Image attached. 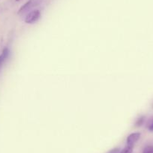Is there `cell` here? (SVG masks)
Masks as SVG:
<instances>
[{
	"label": "cell",
	"mask_w": 153,
	"mask_h": 153,
	"mask_svg": "<svg viewBox=\"0 0 153 153\" xmlns=\"http://www.w3.org/2000/svg\"><path fill=\"white\" fill-rule=\"evenodd\" d=\"M9 53H10L9 49H8V48H4L3 51H2V54L0 55V69H1V68L2 67V65H3L4 62H5L6 61L7 59L8 58Z\"/></svg>",
	"instance_id": "obj_4"
},
{
	"label": "cell",
	"mask_w": 153,
	"mask_h": 153,
	"mask_svg": "<svg viewBox=\"0 0 153 153\" xmlns=\"http://www.w3.org/2000/svg\"><path fill=\"white\" fill-rule=\"evenodd\" d=\"M34 5H35V0H29L28 2H26V3L20 8V10H19L18 11V14L26 12V11H28V10H29L30 8H32Z\"/></svg>",
	"instance_id": "obj_3"
},
{
	"label": "cell",
	"mask_w": 153,
	"mask_h": 153,
	"mask_svg": "<svg viewBox=\"0 0 153 153\" xmlns=\"http://www.w3.org/2000/svg\"><path fill=\"white\" fill-rule=\"evenodd\" d=\"M148 129L150 131L153 132V119L151 120V121H150V123H149Z\"/></svg>",
	"instance_id": "obj_6"
},
{
	"label": "cell",
	"mask_w": 153,
	"mask_h": 153,
	"mask_svg": "<svg viewBox=\"0 0 153 153\" xmlns=\"http://www.w3.org/2000/svg\"><path fill=\"white\" fill-rule=\"evenodd\" d=\"M140 133L139 132H134V133L131 134L130 135H128V137H127V146H129L134 147V144L139 140V139L140 138Z\"/></svg>",
	"instance_id": "obj_2"
},
{
	"label": "cell",
	"mask_w": 153,
	"mask_h": 153,
	"mask_svg": "<svg viewBox=\"0 0 153 153\" xmlns=\"http://www.w3.org/2000/svg\"><path fill=\"white\" fill-rule=\"evenodd\" d=\"M41 17V12L39 10H34L29 12L25 18V22L28 24H33L36 23Z\"/></svg>",
	"instance_id": "obj_1"
},
{
	"label": "cell",
	"mask_w": 153,
	"mask_h": 153,
	"mask_svg": "<svg viewBox=\"0 0 153 153\" xmlns=\"http://www.w3.org/2000/svg\"><path fill=\"white\" fill-rule=\"evenodd\" d=\"M142 153H153V146H147L145 147Z\"/></svg>",
	"instance_id": "obj_5"
},
{
	"label": "cell",
	"mask_w": 153,
	"mask_h": 153,
	"mask_svg": "<svg viewBox=\"0 0 153 153\" xmlns=\"http://www.w3.org/2000/svg\"><path fill=\"white\" fill-rule=\"evenodd\" d=\"M17 1H19V0H17Z\"/></svg>",
	"instance_id": "obj_7"
}]
</instances>
